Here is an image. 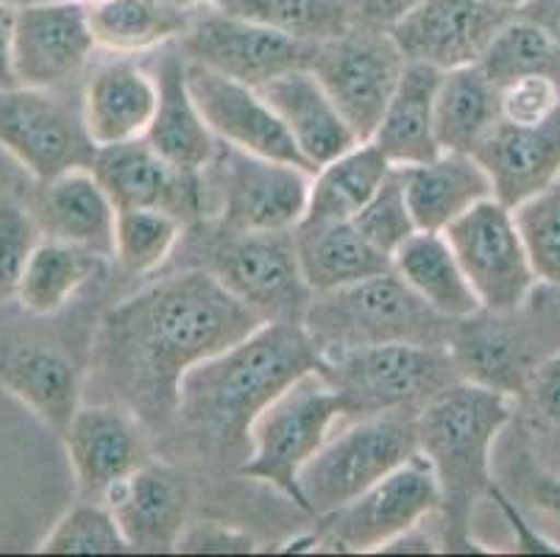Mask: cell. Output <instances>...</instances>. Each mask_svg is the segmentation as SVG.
Instances as JSON below:
<instances>
[{
  "label": "cell",
  "instance_id": "52a82bcc",
  "mask_svg": "<svg viewBox=\"0 0 560 557\" xmlns=\"http://www.w3.org/2000/svg\"><path fill=\"white\" fill-rule=\"evenodd\" d=\"M529 295L516 310H477L455 321L450 355L463 380L518 398L529 376L560 349V313L549 301Z\"/></svg>",
  "mask_w": 560,
  "mask_h": 557
},
{
  "label": "cell",
  "instance_id": "ee69618b",
  "mask_svg": "<svg viewBox=\"0 0 560 557\" xmlns=\"http://www.w3.org/2000/svg\"><path fill=\"white\" fill-rule=\"evenodd\" d=\"M516 402L524 405L533 427L560 436V349L536 368Z\"/></svg>",
  "mask_w": 560,
  "mask_h": 557
},
{
  "label": "cell",
  "instance_id": "4fadbf2b",
  "mask_svg": "<svg viewBox=\"0 0 560 557\" xmlns=\"http://www.w3.org/2000/svg\"><path fill=\"white\" fill-rule=\"evenodd\" d=\"M482 310H516L541 288L516 214L499 198H486L446 229Z\"/></svg>",
  "mask_w": 560,
  "mask_h": 557
},
{
  "label": "cell",
  "instance_id": "30bf717a",
  "mask_svg": "<svg viewBox=\"0 0 560 557\" xmlns=\"http://www.w3.org/2000/svg\"><path fill=\"white\" fill-rule=\"evenodd\" d=\"M419 452L412 416H371L346 421L299 474L304 513L324 519L388 477Z\"/></svg>",
  "mask_w": 560,
  "mask_h": 557
},
{
  "label": "cell",
  "instance_id": "8d00e7d4",
  "mask_svg": "<svg viewBox=\"0 0 560 557\" xmlns=\"http://www.w3.org/2000/svg\"><path fill=\"white\" fill-rule=\"evenodd\" d=\"M215 9L307 45L327 43L351 25L346 0H215Z\"/></svg>",
  "mask_w": 560,
  "mask_h": 557
},
{
  "label": "cell",
  "instance_id": "c3c4849f",
  "mask_svg": "<svg viewBox=\"0 0 560 557\" xmlns=\"http://www.w3.org/2000/svg\"><path fill=\"white\" fill-rule=\"evenodd\" d=\"M14 20H18V7L0 3V90L20 86L14 70Z\"/></svg>",
  "mask_w": 560,
  "mask_h": 557
},
{
  "label": "cell",
  "instance_id": "9a60e30c",
  "mask_svg": "<svg viewBox=\"0 0 560 557\" xmlns=\"http://www.w3.org/2000/svg\"><path fill=\"white\" fill-rule=\"evenodd\" d=\"M179 48L185 59L203 68L218 70L241 84L262 86L290 70L310 68L315 45L284 37L279 31L215 7H203L192 12Z\"/></svg>",
  "mask_w": 560,
  "mask_h": 557
},
{
  "label": "cell",
  "instance_id": "60d3db41",
  "mask_svg": "<svg viewBox=\"0 0 560 557\" xmlns=\"http://www.w3.org/2000/svg\"><path fill=\"white\" fill-rule=\"evenodd\" d=\"M351 221H354V227L360 229L365 240H371L380 252L390 254V257H394V252L405 240H410L412 234L419 232L416 218H412L410 207H407L405 187H401L396 167L385 178L380 190H376V196Z\"/></svg>",
  "mask_w": 560,
  "mask_h": 557
},
{
  "label": "cell",
  "instance_id": "44dd1931",
  "mask_svg": "<svg viewBox=\"0 0 560 557\" xmlns=\"http://www.w3.org/2000/svg\"><path fill=\"white\" fill-rule=\"evenodd\" d=\"M131 552H176L190 513V485L167 463L149 460L104 494Z\"/></svg>",
  "mask_w": 560,
  "mask_h": 557
},
{
  "label": "cell",
  "instance_id": "83f0119b",
  "mask_svg": "<svg viewBox=\"0 0 560 557\" xmlns=\"http://www.w3.org/2000/svg\"><path fill=\"white\" fill-rule=\"evenodd\" d=\"M293 243L313 293L349 288L394 268V257L365 240L354 221H302L293 229Z\"/></svg>",
  "mask_w": 560,
  "mask_h": 557
},
{
  "label": "cell",
  "instance_id": "603a6c76",
  "mask_svg": "<svg viewBox=\"0 0 560 557\" xmlns=\"http://www.w3.org/2000/svg\"><path fill=\"white\" fill-rule=\"evenodd\" d=\"M493 184V198L516 209L560 178V109L536 126L499 120L475 151Z\"/></svg>",
  "mask_w": 560,
  "mask_h": 557
},
{
  "label": "cell",
  "instance_id": "11a10c76",
  "mask_svg": "<svg viewBox=\"0 0 560 557\" xmlns=\"http://www.w3.org/2000/svg\"><path fill=\"white\" fill-rule=\"evenodd\" d=\"M0 3H7V7H23V3H32V0H0Z\"/></svg>",
  "mask_w": 560,
  "mask_h": 557
},
{
  "label": "cell",
  "instance_id": "cb8c5ba5",
  "mask_svg": "<svg viewBox=\"0 0 560 557\" xmlns=\"http://www.w3.org/2000/svg\"><path fill=\"white\" fill-rule=\"evenodd\" d=\"M257 90L277 112L313 173L363 142L310 68L290 70Z\"/></svg>",
  "mask_w": 560,
  "mask_h": 557
},
{
  "label": "cell",
  "instance_id": "e575fe53",
  "mask_svg": "<svg viewBox=\"0 0 560 557\" xmlns=\"http://www.w3.org/2000/svg\"><path fill=\"white\" fill-rule=\"evenodd\" d=\"M190 20L192 12L171 0H106L90 7L95 43L117 56H137L179 43Z\"/></svg>",
  "mask_w": 560,
  "mask_h": 557
},
{
  "label": "cell",
  "instance_id": "d6986e66",
  "mask_svg": "<svg viewBox=\"0 0 560 557\" xmlns=\"http://www.w3.org/2000/svg\"><path fill=\"white\" fill-rule=\"evenodd\" d=\"M511 18L491 0H424L390 34L407 61L455 70L477 65Z\"/></svg>",
  "mask_w": 560,
  "mask_h": 557
},
{
  "label": "cell",
  "instance_id": "ac0fdd59",
  "mask_svg": "<svg viewBox=\"0 0 560 557\" xmlns=\"http://www.w3.org/2000/svg\"><path fill=\"white\" fill-rule=\"evenodd\" d=\"M185 76L203 120L218 140L313 173V167L307 165L296 142L290 140L288 129L271 109V104L259 95L257 86L241 84V81L190 59H185Z\"/></svg>",
  "mask_w": 560,
  "mask_h": 557
},
{
  "label": "cell",
  "instance_id": "ab89813d",
  "mask_svg": "<svg viewBox=\"0 0 560 557\" xmlns=\"http://www.w3.org/2000/svg\"><path fill=\"white\" fill-rule=\"evenodd\" d=\"M529 259L547 288H560V178L513 209Z\"/></svg>",
  "mask_w": 560,
  "mask_h": 557
},
{
  "label": "cell",
  "instance_id": "7c38bea8",
  "mask_svg": "<svg viewBox=\"0 0 560 557\" xmlns=\"http://www.w3.org/2000/svg\"><path fill=\"white\" fill-rule=\"evenodd\" d=\"M405 68L394 34L365 25H349L338 37L318 43L310 59V70L360 140L374 137Z\"/></svg>",
  "mask_w": 560,
  "mask_h": 557
},
{
  "label": "cell",
  "instance_id": "1f68e13d",
  "mask_svg": "<svg viewBox=\"0 0 560 557\" xmlns=\"http://www.w3.org/2000/svg\"><path fill=\"white\" fill-rule=\"evenodd\" d=\"M0 382L39 421L62 432L81 407V376L56 349H23L7 362Z\"/></svg>",
  "mask_w": 560,
  "mask_h": 557
},
{
  "label": "cell",
  "instance_id": "7a4b0ae2",
  "mask_svg": "<svg viewBox=\"0 0 560 557\" xmlns=\"http://www.w3.org/2000/svg\"><path fill=\"white\" fill-rule=\"evenodd\" d=\"M318 365L320 357L302 321H265L226 351L187 371L173 421L185 427L203 454L237 460L241 468L259 413Z\"/></svg>",
  "mask_w": 560,
  "mask_h": 557
},
{
  "label": "cell",
  "instance_id": "f546056e",
  "mask_svg": "<svg viewBox=\"0 0 560 557\" xmlns=\"http://www.w3.org/2000/svg\"><path fill=\"white\" fill-rule=\"evenodd\" d=\"M394 270L421 301L450 321L482 310L460 259L444 232H416L394 252Z\"/></svg>",
  "mask_w": 560,
  "mask_h": 557
},
{
  "label": "cell",
  "instance_id": "b9f144b4",
  "mask_svg": "<svg viewBox=\"0 0 560 557\" xmlns=\"http://www.w3.org/2000/svg\"><path fill=\"white\" fill-rule=\"evenodd\" d=\"M39 240L37 214L14 198H0V304L18 299L20 279Z\"/></svg>",
  "mask_w": 560,
  "mask_h": 557
},
{
  "label": "cell",
  "instance_id": "db71d44e",
  "mask_svg": "<svg viewBox=\"0 0 560 557\" xmlns=\"http://www.w3.org/2000/svg\"><path fill=\"white\" fill-rule=\"evenodd\" d=\"M491 3H497V7H502V9H508V12L516 14L518 9H522L524 3H527V0H491Z\"/></svg>",
  "mask_w": 560,
  "mask_h": 557
},
{
  "label": "cell",
  "instance_id": "836d02e7",
  "mask_svg": "<svg viewBox=\"0 0 560 557\" xmlns=\"http://www.w3.org/2000/svg\"><path fill=\"white\" fill-rule=\"evenodd\" d=\"M390 173L394 165L374 142H358L313 173L304 221H351Z\"/></svg>",
  "mask_w": 560,
  "mask_h": 557
},
{
  "label": "cell",
  "instance_id": "8992f818",
  "mask_svg": "<svg viewBox=\"0 0 560 557\" xmlns=\"http://www.w3.org/2000/svg\"><path fill=\"white\" fill-rule=\"evenodd\" d=\"M346 421L343 398L318 368L284 387L252 423V446L241 474L271 485L302 508L299 474Z\"/></svg>",
  "mask_w": 560,
  "mask_h": 557
},
{
  "label": "cell",
  "instance_id": "5b68a950",
  "mask_svg": "<svg viewBox=\"0 0 560 557\" xmlns=\"http://www.w3.org/2000/svg\"><path fill=\"white\" fill-rule=\"evenodd\" d=\"M318 371L343 398L346 421L371 416L416 418L427 402L463 380L450 349L427 344L358 346L320 357Z\"/></svg>",
  "mask_w": 560,
  "mask_h": 557
},
{
  "label": "cell",
  "instance_id": "d590c367",
  "mask_svg": "<svg viewBox=\"0 0 560 557\" xmlns=\"http://www.w3.org/2000/svg\"><path fill=\"white\" fill-rule=\"evenodd\" d=\"M497 86L524 76H547L560 84V39L544 25L513 14L477 61Z\"/></svg>",
  "mask_w": 560,
  "mask_h": 557
},
{
  "label": "cell",
  "instance_id": "f907efd6",
  "mask_svg": "<svg viewBox=\"0 0 560 557\" xmlns=\"http://www.w3.org/2000/svg\"><path fill=\"white\" fill-rule=\"evenodd\" d=\"M533 499L544 513L560 521V474H536L533 479Z\"/></svg>",
  "mask_w": 560,
  "mask_h": 557
},
{
  "label": "cell",
  "instance_id": "d4e9b609",
  "mask_svg": "<svg viewBox=\"0 0 560 557\" xmlns=\"http://www.w3.org/2000/svg\"><path fill=\"white\" fill-rule=\"evenodd\" d=\"M419 232H446L457 218L493 198V184L475 153L441 151L421 165L396 167Z\"/></svg>",
  "mask_w": 560,
  "mask_h": 557
},
{
  "label": "cell",
  "instance_id": "7bdbcfd3",
  "mask_svg": "<svg viewBox=\"0 0 560 557\" xmlns=\"http://www.w3.org/2000/svg\"><path fill=\"white\" fill-rule=\"evenodd\" d=\"M560 109V84L547 76H524L499 86V115L516 126H536Z\"/></svg>",
  "mask_w": 560,
  "mask_h": 557
},
{
  "label": "cell",
  "instance_id": "484cf974",
  "mask_svg": "<svg viewBox=\"0 0 560 557\" xmlns=\"http://www.w3.org/2000/svg\"><path fill=\"white\" fill-rule=\"evenodd\" d=\"M156 86H160V104H156L154 120L145 135L156 153L173 162L182 171L201 173L218 153V140L203 120L196 98L185 76V54L162 48V56L154 65Z\"/></svg>",
  "mask_w": 560,
  "mask_h": 557
},
{
  "label": "cell",
  "instance_id": "f6af8a7d",
  "mask_svg": "<svg viewBox=\"0 0 560 557\" xmlns=\"http://www.w3.org/2000/svg\"><path fill=\"white\" fill-rule=\"evenodd\" d=\"M254 549H257V544H254L252 535L218 524V521L187 524L179 544H176V552H203V555H246Z\"/></svg>",
  "mask_w": 560,
  "mask_h": 557
},
{
  "label": "cell",
  "instance_id": "681fc988",
  "mask_svg": "<svg viewBox=\"0 0 560 557\" xmlns=\"http://www.w3.org/2000/svg\"><path fill=\"white\" fill-rule=\"evenodd\" d=\"M516 14L544 25V28L560 39V0H527Z\"/></svg>",
  "mask_w": 560,
  "mask_h": 557
},
{
  "label": "cell",
  "instance_id": "4316f807",
  "mask_svg": "<svg viewBox=\"0 0 560 557\" xmlns=\"http://www.w3.org/2000/svg\"><path fill=\"white\" fill-rule=\"evenodd\" d=\"M39 190L37 221L43 234L101 254H115L117 207L90 167H73L48 178Z\"/></svg>",
  "mask_w": 560,
  "mask_h": 557
},
{
  "label": "cell",
  "instance_id": "f1b7e54d",
  "mask_svg": "<svg viewBox=\"0 0 560 557\" xmlns=\"http://www.w3.org/2000/svg\"><path fill=\"white\" fill-rule=\"evenodd\" d=\"M444 70L407 61L394 98L385 106L380 126H376L374 142L394 167L421 165L435 160L441 153L435 137V92Z\"/></svg>",
  "mask_w": 560,
  "mask_h": 557
},
{
  "label": "cell",
  "instance_id": "e0dca14e",
  "mask_svg": "<svg viewBox=\"0 0 560 557\" xmlns=\"http://www.w3.org/2000/svg\"><path fill=\"white\" fill-rule=\"evenodd\" d=\"M90 171L117 209H162L185 223L203 218L201 173L167 162L145 137L95 148Z\"/></svg>",
  "mask_w": 560,
  "mask_h": 557
},
{
  "label": "cell",
  "instance_id": "7dc6e473",
  "mask_svg": "<svg viewBox=\"0 0 560 557\" xmlns=\"http://www.w3.org/2000/svg\"><path fill=\"white\" fill-rule=\"evenodd\" d=\"M488 497L499 504V510H502V513H505V519L511 521V530L516 533V549L518 552H529V555H555V552H560V549H555L547 538H541V535L533 533V530L527 527V521L522 519V513L513 508L511 499H508L505 494L497 488V485H493Z\"/></svg>",
  "mask_w": 560,
  "mask_h": 557
},
{
  "label": "cell",
  "instance_id": "d6a6232c",
  "mask_svg": "<svg viewBox=\"0 0 560 557\" xmlns=\"http://www.w3.org/2000/svg\"><path fill=\"white\" fill-rule=\"evenodd\" d=\"M106 257L65 240L43 237L25 265L18 301L25 313L56 315L75 299L81 288L104 276Z\"/></svg>",
  "mask_w": 560,
  "mask_h": 557
},
{
  "label": "cell",
  "instance_id": "9c48e42d",
  "mask_svg": "<svg viewBox=\"0 0 560 557\" xmlns=\"http://www.w3.org/2000/svg\"><path fill=\"white\" fill-rule=\"evenodd\" d=\"M201 182L203 218L234 232H293L307 214L313 173L221 142Z\"/></svg>",
  "mask_w": 560,
  "mask_h": 557
},
{
  "label": "cell",
  "instance_id": "4dcf8cb0",
  "mask_svg": "<svg viewBox=\"0 0 560 557\" xmlns=\"http://www.w3.org/2000/svg\"><path fill=\"white\" fill-rule=\"evenodd\" d=\"M499 120V86L480 65L441 73L435 92V137L441 151L475 153Z\"/></svg>",
  "mask_w": 560,
  "mask_h": 557
},
{
  "label": "cell",
  "instance_id": "6da1fadb",
  "mask_svg": "<svg viewBox=\"0 0 560 557\" xmlns=\"http://www.w3.org/2000/svg\"><path fill=\"white\" fill-rule=\"evenodd\" d=\"M265 324L210 270L182 268L117 304L95 340V376L145 427L176 418L187 371Z\"/></svg>",
  "mask_w": 560,
  "mask_h": 557
},
{
  "label": "cell",
  "instance_id": "f35d334b",
  "mask_svg": "<svg viewBox=\"0 0 560 557\" xmlns=\"http://www.w3.org/2000/svg\"><path fill=\"white\" fill-rule=\"evenodd\" d=\"M39 552H48V555H124L131 549L106 502H84L56 521L48 538L39 544Z\"/></svg>",
  "mask_w": 560,
  "mask_h": 557
},
{
  "label": "cell",
  "instance_id": "bcb514c9",
  "mask_svg": "<svg viewBox=\"0 0 560 557\" xmlns=\"http://www.w3.org/2000/svg\"><path fill=\"white\" fill-rule=\"evenodd\" d=\"M421 3L424 0H346V9H349L351 25L390 31Z\"/></svg>",
  "mask_w": 560,
  "mask_h": 557
},
{
  "label": "cell",
  "instance_id": "8fae6325",
  "mask_svg": "<svg viewBox=\"0 0 560 557\" xmlns=\"http://www.w3.org/2000/svg\"><path fill=\"white\" fill-rule=\"evenodd\" d=\"M441 510V485L430 460L421 452L363 490L335 513L324 515L315 530V549L327 552H382L390 541L419 527Z\"/></svg>",
  "mask_w": 560,
  "mask_h": 557
},
{
  "label": "cell",
  "instance_id": "f5cc1de1",
  "mask_svg": "<svg viewBox=\"0 0 560 557\" xmlns=\"http://www.w3.org/2000/svg\"><path fill=\"white\" fill-rule=\"evenodd\" d=\"M171 3L187 9V12H198V9L203 7H215V0H171Z\"/></svg>",
  "mask_w": 560,
  "mask_h": 557
},
{
  "label": "cell",
  "instance_id": "ffe728a7",
  "mask_svg": "<svg viewBox=\"0 0 560 557\" xmlns=\"http://www.w3.org/2000/svg\"><path fill=\"white\" fill-rule=\"evenodd\" d=\"M145 423L115 402L81 405L62 429L65 452L84 497H101L151 460Z\"/></svg>",
  "mask_w": 560,
  "mask_h": 557
},
{
  "label": "cell",
  "instance_id": "3957f363",
  "mask_svg": "<svg viewBox=\"0 0 560 557\" xmlns=\"http://www.w3.org/2000/svg\"><path fill=\"white\" fill-rule=\"evenodd\" d=\"M516 418V398L477 382L460 380L416 416L419 452L430 460L441 485V546L482 552L468 535L475 504L491 494V452L499 432Z\"/></svg>",
  "mask_w": 560,
  "mask_h": 557
},
{
  "label": "cell",
  "instance_id": "277c9868",
  "mask_svg": "<svg viewBox=\"0 0 560 557\" xmlns=\"http://www.w3.org/2000/svg\"><path fill=\"white\" fill-rule=\"evenodd\" d=\"M302 326L318 357H327L376 344L450 346L455 321L435 313L390 268L349 288L313 293Z\"/></svg>",
  "mask_w": 560,
  "mask_h": 557
},
{
  "label": "cell",
  "instance_id": "7402d4cb",
  "mask_svg": "<svg viewBox=\"0 0 560 557\" xmlns=\"http://www.w3.org/2000/svg\"><path fill=\"white\" fill-rule=\"evenodd\" d=\"M160 104L154 70L131 56H112L86 70L81 112L95 148L142 140Z\"/></svg>",
  "mask_w": 560,
  "mask_h": 557
},
{
  "label": "cell",
  "instance_id": "9f6ffc18",
  "mask_svg": "<svg viewBox=\"0 0 560 557\" xmlns=\"http://www.w3.org/2000/svg\"><path fill=\"white\" fill-rule=\"evenodd\" d=\"M79 3H84V7L90 9V7H98V3H106V0H79Z\"/></svg>",
  "mask_w": 560,
  "mask_h": 557
},
{
  "label": "cell",
  "instance_id": "5bb4252c",
  "mask_svg": "<svg viewBox=\"0 0 560 557\" xmlns=\"http://www.w3.org/2000/svg\"><path fill=\"white\" fill-rule=\"evenodd\" d=\"M0 148L37 182L90 167L95 156L81 104L70 106L59 90L23 84L0 90Z\"/></svg>",
  "mask_w": 560,
  "mask_h": 557
},
{
  "label": "cell",
  "instance_id": "816d5d0a",
  "mask_svg": "<svg viewBox=\"0 0 560 557\" xmlns=\"http://www.w3.org/2000/svg\"><path fill=\"white\" fill-rule=\"evenodd\" d=\"M438 546H441V541L430 538V535L419 527H412L407 530L405 535H399V538L390 541L388 546H382V552L385 555H410V552H416V555H427V552H438Z\"/></svg>",
  "mask_w": 560,
  "mask_h": 557
},
{
  "label": "cell",
  "instance_id": "74e56055",
  "mask_svg": "<svg viewBox=\"0 0 560 557\" xmlns=\"http://www.w3.org/2000/svg\"><path fill=\"white\" fill-rule=\"evenodd\" d=\"M185 227L162 209H117L112 257L129 274H154L179 248Z\"/></svg>",
  "mask_w": 560,
  "mask_h": 557
},
{
  "label": "cell",
  "instance_id": "2e32d148",
  "mask_svg": "<svg viewBox=\"0 0 560 557\" xmlns=\"http://www.w3.org/2000/svg\"><path fill=\"white\" fill-rule=\"evenodd\" d=\"M98 50L90 9L79 0H32L14 20V70L23 86L62 90L84 76Z\"/></svg>",
  "mask_w": 560,
  "mask_h": 557
},
{
  "label": "cell",
  "instance_id": "ba28073f",
  "mask_svg": "<svg viewBox=\"0 0 560 557\" xmlns=\"http://www.w3.org/2000/svg\"><path fill=\"white\" fill-rule=\"evenodd\" d=\"M192 254L203 268L262 321H302L313 290L299 268L293 232H234L212 221L203 227Z\"/></svg>",
  "mask_w": 560,
  "mask_h": 557
}]
</instances>
